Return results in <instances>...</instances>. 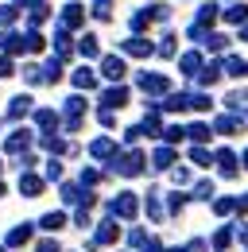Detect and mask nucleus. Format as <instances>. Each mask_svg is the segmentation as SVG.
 <instances>
[{
	"instance_id": "nucleus-18",
	"label": "nucleus",
	"mask_w": 248,
	"mask_h": 252,
	"mask_svg": "<svg viewBox=\"0 0 248 252\" xmlns=\"http://www.w3.org/2000/svg\"><path fill=\"white\" fill-rule=\"evenodd\" d=\"M39 144H43V148H47L51 156H62V152H74V148H70L66 140H59V132H43V136H39Z\"/></svg>"
},
{
	"instance_id": "nucleus-38",
	"label": "nucleus",
	"mask_w": 248,
	"mask_h": 252,
	"mask_svg": "<svg viewBox=\"0 0 248 252\" xmlns=\"http://www.w3.org/2000/svg\"><path fill=\"white\" fill-rule=\"evenodd\" d=\"M186 202H190V194H183V190H175V194H167V210H171V214H179V210H183Z\"/></svg>"
},
{
	"instance_id": "nucleus-41",
	"label": "nucleus",
	"mask_w": 248,
	"mask_h": 252,
	"mask_svg": "<svg viewBox=\"0 0 248 252\" xmlns=\"http://www.w3.org/2000/svg\"><path fill=\"white\" fill-rule=\"evenodd\" d=\"M183 136H186V128H179V125L163 128V144H171V148H175V144H179V140H183Z\"/></svg>"
},
{
	"instance_id": "nucleus-36",
	"label": "nucleus",
	"mask_w": 248,
	"mask_h": 252,
	"mask_svg": "<svg viewBox=\"0 0 248 252\" xmlns=\"http://www.w3.org/2000/svg\"><path fill=\"white\" fill-rule=\"evenodd\" d=\"M16 16H20V8H16V4H0V28H12V24H16Z\"/></svg>"
},
{
	"instance_id": "nucleus-27",
	"label": "nucleus",
	"mask_w": 248,
	"mask_h": 252,
	"mask_svg": "<svg viewBox=\"0 0 248 252\" xmlns=\"http://www.w3.org/2000/svg\"><path fill=\"white\" fill-rule=\"evenodd\" d=\"M217 16H221V8H217V4H202V8H198V20H194V24H202V28H210V24H214Z\"/></svg>"
},
{
	"instance_id": "nucleus-33",
	"label": "nucleus",
	"mask_w": 248,
	"mask_h": 252,
	"mask_svg": "<svg viewBox=\"0 0 248 252\" xmlns=\"http://www.w3.org/2000/svg\"><path fill=\"white\" fill-rule=\"evenodd\" d=\"M225 20H229V24H248V4H233V8H225Z\"/></svg>"
},
{
	"instance_id": "nucleus-16",
	"label": "nucleus",
	"mask_w": 248,
	"mask_h": 252,
	"mask_svg": "<svg viewBox=\"0 0 248 252\" xmlns=\"http://www.w3.org/2000/svg\"><path fill=\"white\" fill-rule=\"evenodd\" d=\"M179 70H183L186 78H198V74L206 70V63H202V55H198V51H190V55H183V59H179Z\"/></svg>"
},
{
	"instance_id": "nucleus-8",
	"label": "nucleus",
	"mask_w": 248,
	"mask_h": 252,
	"mask_svg": "<svg viewBox=\"0 0 248 252\" xmlns=\"http://www.w3.org/2000/svg\"><path fill=\"white\" fill-rule=\"evenodd\" d=\"M43 187H47V179H43V175H35V171H24V175H20V194L39 198V194H43Z\"/></svg>"
},
{
	"instance_id": "nucleus-32",
	"label": "nucleus",
	"mask_w": 248,
	"mask_h": 252,
	"mask_svg": "<svg viewBox=\"0 0 248 252\" xmlns=\"http://www.w3.org/2000/svg\"><path fill=\"white\" fill-rule=\"evenodd\" d=\"M186 136H190L194 144H206V140L214 136V128H210V125H190V128H186Z\"/></svg>"
},
{
	"instance_id": "nucleus-6",
	"label": "nucleus",
	"mask_w": 248,
	"mask_h": 252,
	"mask_svg": "<svg viewBox=\"0 0 248 252\" xmlns=\"http://www.w3.org/2000/svg\"><path fill=\"white\" fill-rule=\"evenodd\" d=\"M28 148H31V132H28V128H12V132H8V140H4V152L24 156Z\"/></svg>"
},
{
	"instance_id": "nucleus-63",
	"label": "nucleus",
	"mask_w": 248,
	"mask_h": 252,
	"mask_svg": "<svg viewBox=\"0 0 248 252\" xmlns=\"http://www.w3.org/2000/svg\"><path fill=\"white\" fill-rule=\"evenodd\" d=\"M0 252H4V249H0Z\"/></svg>"
},
{
	"instance_id": "nucleus-22",
	"label": "nucleus",
	"mask_w": 248,
	"mask_h": 252,
	"mask_svg": "<svg viewBox=\"0 0 248 252\" xmlns=\"http://www.w3.org/2000/svg\"><path fill=\"white\" fill-rule=\"evenodd\" d=\"M70 78H74V86H78V90H93V86H97V74H93L90 66H78Z\"/></svg>"
},
{
	"instance_id": "nucleus-59",
	"label": "nucleus",
	"mask_w": 248,
	"mask_h": 252,
	"mask_svg": "<svg viewBox=\"0 0 248 252\" xmlns=\"http://www.w3.org/2000/svg\"><path fill=\"white\" fill-rule=\"evenodd\" d=\"M241 39H245V43H248V24H245V28H241Z\"/></svg>"
},
{
	"instance_id": "nucleus-30",
	"label": "nucleus",
	"mask_w": 248,
	"mask_h": 252,
	"mask_svg": "<svg viewBox=\"0 0 248 252\" xmlns=\"http://www.w3.org/2000/svg\"><path fill=\"white\" fill-rule=\"evenodd\" d=\"M62 78V59H47L43 63V82H59Z\"/></svg>"
},
{
	"instance_id": "nucleus-62",
	"label": "nucleus",
	"mask_w": 248,
	"mask_h": 252,
	"mask_svg": "<svg viewBox=\"0 0 248 252\" xmlns=\"http://www.w3.org/2000/svg\"><path fill=\"white\" fill-rule=\"evenodd\" d=\"M0 194H4V183H0Z\"/></svg>"
},
{
	"instance_id": "nucleus-35",
	"label": "nucleus",
	"mask_w": 248,
	"mask_h": 252,
	"mask_svg": "<svg viewBox=\"0 0 248 252\" xmlns=\"http://www.w3.org/2000/svg\"><path fill=\"white\" fill-rule=\"evenodd\" d=\"M163 214H167V210H163V202H159V194L152 190V194H148V218H152V221H163Z\"/></svg>"
},
{
	"instance_id": "nucleus-13",
	"label": "nucleus",
	"mask_w": 248,
	"mask_h": 252,
	"mask_svg": "<svg viewBox=\"0 0 248 252\" xmlns=\"http://www.w3.org/2000/svg\"><path fill=\"white\" fill-rule=\"evenodd\" d=\"M90 156L93 159H109V163H113V159H117V144H113L109 136H97V140L90 144Z\"/></svg>"
},
{
	"instance_id": "nucleus-1",
	"label": "nucleus",
	"mask_w": 248,
	"mask_h": 252,
	"mask_svg": "<svg viewBox=\"0 0 248 252\" xmlns=\"http://www.w3.org/2000/svg\"><path fill=\"white\" fill-rule=\"evenodd\" d=\"M117 175H124V179H136L144 167H148V156L140 152V148H128V152H117V159L109 163Z\"/></svg>"
},
{
	"instance_id": "nucleus-19",
	"label": "nucleus",
	"mask_w": 248,
	"mask_h": 252,
	"mask_svg": "<svg viewBox=\"0 0 248 252\" xmlns=\"http://www.w3.org/2000/svg\"><path fill=\"white\" fill-rule=\"evenodd\" d=\"M28 113H31V97H28V94L12 97V105H8V121H24Z\"/></svg>"
},
{
	"instance_id": "nucleus-50",
	"label": "nucleus",
	"mask_w": 248,
	"mask_h": 252,
	"mask_svg": "<svg viewBox=\"0 0 248 252\" xmlns=\"http://www.w3.org/2000/svg\"><path fill=\"white\" fill-rule=\"evenodd\" d=\"M245 101H248V94H241V90H237V94H229V97H225V109H241Z\"/></svg>"
},
{
	"instance_id": "nucleus-5",
	"label": "nucleus",
	"mask_w": 248,
	"mask_h": 252,
	"mask_svg": "<svg viewBox=\"0 0 248 252\" xmlns=\"http://www.w3.org/2000/svg\"><path fill=\"white\" fill-rule=\"evenodd\" d=\"M121 47H124V55H132V59H148V55H155L152 39H144V35H128Z\"/></svg>"
},
{
	"instance_id": "nucleus-48",
	"label": "nucleus",
	"mask_w": 248,
	"mask_h": 252,
	"mask_svg": "<svg viewBox=\"0 0 248 252\" xmlns=\"http://www.w3.org/2000/svg\"><path fill=\"white\" fill-rule=\"evenodd\" d=\"M47 179H51V183H59V179H62V163H59V159H47Z\"/></svg>"
},
{
	"instance_id": "nucleus-28",
	"label": "nucleus",
	"mask_w": 248,
	"mask_h": 252,
	"mask_svg": "<svg viewBox=\"0 0 248 252\" xmlns=\"http://www.w3.org/2000/svg\"><path fill=\"white\" fill-rule=\"evenodd\" d=\"M233 237H237V233H233V225H225V229H217V233H214V249H217V252H225L229 245H233Z\"/></svg>"
},
{
	"instance_id": "nucleus-54",
	"label": "nucleus",
	"mask_w": 248,
	"mask_h": 252,
	"mask_svg": "<svg viewBox=\"0 0 248 252\" xmlns=\"http://www.w3.org/2000/svg\"><path fill=\"white\" fill-rule=\"evenodd\" d=\"M171 179H175V183H186V179H190V171H186V167H175V171H171Z\"/></svg>"
},
{
	"instance_id": "nucleus-56",
	"label": "nucleus",
	"mask_w": 248,
	"mask_h": 252,
	"mask_svg": "<svg viewBox=\"0 0 248 252\" xmlns=\"http://www.w3.org/2000/svg\"><path fill=\"white\" fill-rule=\"evenodd\" d=\"M237 210H241V214H248V194H237Z\"/></svg>"
},
{
	"instance_id": "nucleus-45",
	"label": "nucleus",
	"mask_w": 248,
	"mask_h": 252,
	"mask_svg": "<svg viewBox=\"0 0 248 252\" xmlns=\"http://www.w3.org/2000/svg\"><path fill=\"white\" fill-rule=\"evenodd\" d=\"M24 39H28V51H35V55H39V51L47 47V39H43V35H39V32H28V35H24Z\"/></svg>"
},
{
	"instance_id": "nucleus-34",
	"label": "nucleus",
	"mask_w": 248,
	"mask_h": 252,
	"mask_svg": "<svg viewBox=\"0 0 248 252\" xmlns=\"http://www.w3.org/2000/svg\"><path fill=\"white\" fill-rule=\"evenodd\" d=\"M62 225H66V214H59V210L55 214H43V221H39V229H51V233L62 229Z\"/></svg>"
},
{
	"instance_id": "nucleus-20",
	"label": "nucleus",
	"mask_w": 248,
	"mask_h": 252,
	"mask_svg": "<svg viewBox=\"0 0 248 252\" xmlns=\"http://www.w3.org/2000/svg\"><path fill=\"white\" fill-rule=\"evenodd\" d=\"M159 109H167V113H183V109H190V94H167Z\"/></svg>"
},
{
	"instance_id": "nucleus-58",
	"label": "nucleus",
	"mask_w": 248,
	"mask_h": 252,
	"mask_svg": "<svg viewBox=\"0 0 248 252\" xmlns=\"http://www.w3.org/2000/svg\"><path fill=\"white\" fill-rule=\"evenodd\" d=\"M237 237H241V241L248 245V225H241V233H237Z\"/></svg>"
},
{
	"instance_id": "nucleus-25",
	"label": "nucleus",
	"mask_w": 248,
	"mask_h": 252,
	"mask_svg": "<svg viewBox=\"0 0 248 252\" xmlns=\"http://www.w3.org/2000/svg\"><path fill=\"white\" fill-rule=\"evenodd\" d=\"M78 51H82V59H97V55H101L97 35H82V39H78Z\"/></svg>"
},
{
	"instance_id": "nucleus-11",
	"label": "nucleus",
	"mask_w": 248,
	"mask_h": 252,
	"mask_svg": "<svg viewBox=\"0 0 248 252\" xmlns=\"http://www.w3.org/2000/svg\"><path fill=\"white\" fill-rule=\"evenodd\" d=\"M101 105L113 113V109H121V105H128V86H109L105 94H101Z\"/></svg>"
},
{
	"instance_id": "nucleus-44",
	"label": "nucleus",
	"mask_w": 248,
	"mask_h": 252,
	"mask_svg": "<svg viewBox=\"0 0 248 252\" xmlns=\"http://www.w3.org/2000/svg\"><path fill=\"white\" fill-rule=\"evenodd\" d=\"M128 245H132V249H148V233H144V229H132V233H128Z\"/></svg>"
},
{
	"instance_id": "nucleus-39",
	"label": "nucleus",
	"mask_w": 248,
	"mask_h": 252,
	"mask_svg": "<svg viewBox=\"0 0 248 252\" xmlns=\"http://www.w3.org/2000/svg\"><path fill=\"white\" fill-rule=\"evenodd\" d=\"M190 109H198V113H206V109H214V101H210V94H190Z\"/></svg>"
},
{
	"instance_id": "nucleus-57",
	"label": "nucleus",
	"mask_w": 248,
	"mask_h": 252,
	"mask_svg": "<svg viewBox=\"0 0 248 252\" xmlns=\"http://www.w3.org/2000/svg\"><path fill=\"white\" fill-rule=\"evenodd\" d=\"M144 252H167V249H163L159 241H148V249H144Z\"/></svg>"
},
{
	"instance_id": "nucleus-52",
	"label": "nucleus",
	"mask_w": 248,
	"mask_h": 252,
	"mask_svg": "<svg viewBox=\"0 0 248 252\" xmlns=\"http://www.w3.org/2000/svg\"><path fill=\"white\" fill-rule=\"evenodd\" d=\"M16 74V66H12V59H0V78H12Z\"/></svg>"
},
{
	"instance_id": "nucleus-31",
	"label": "nucleus",
	"mask_w": 248,
	"mask_h": 252,
	"mask_svg": "<svg viewBox=\"0 0 248 252\" xmlns=\"http://www.w3.org/2000/svg\"><path fill=\"white\" fill-rule=\"evenodd\" d=\"M225 70H229L233 78H248V63H245V59H237V55L225 59Z\"/></svg>"
},
{
	"instance_id": "nucleus-49",
	"label": "nucleus",
	"mask_w": 248,
	"mask_h": 252,
	"mask_svg": "<svg viewBox=\"0 0 248 252\" xmlns=\"http://www.w3.org/2000/svg\"><path fill=\"white\" fill-rule=\"evenodd\" d=\"M210 194H214V183H210V179H202V183L194 187V194H190V198H210Z\"/></svg>"
},
{
	"instance_id": "nucleus-24",
	"label": "nucleus",
	"mask_w": 248,
	"mask_h": 252,
	"mask_svg": "<svg viewBox=\"0 0 248 252\" xmlns=\"http://www.w3.org/2000/svg\"><path fill=\"white\" fill-rule=\"evenodd\" d=\"M35 125L43 128V132H55V128H59V113H55V109H39V113H35Z\"/></svg>"
},
{
	"instance_id": "nucleus-53",
	"label": "nucleus",
	"mask_w": 248,
	"mask_h": 252,
	"mask_svg": "<svg viewBox=\"0 0 248 252\" xmlns=\"http://www.w3.org/2000/svg\"><path fill=\"white\" fill-rule=\"evenodd\" d=\"M225 43H229V39H225V35H210V43H206V47H210V51H221V47H225Z\"/></svg>"
},
{
	"instance_id": "nucleus-2",
	"label": "nucleus",
	"mask_w": 248,
	"mask_h": 252,
	"mask_svg": "<svg viewBox=\"0 0 248 252\" xmlns=\"http://www.w3.org/2000/svg\"><path fill=\"white\" fill-rule=\"evenodd\" d=\"M140 214V198L132 194V190H121L113 202H109V218H121V221H132Z\"/></svg>"
},
{
	"instance_id": "nucleus-61",
	"label": "nucleus",
	"mask_w": 248,
	"mask_h": 252,
	"mask_svg": "<svg viewBox=\"0 0 248 252\" xmlns=\"http://www.w3.org/2000/svg\"><path fill=\"white\" fill-rule=\"evenodd\" d=\"M167 252H186V245H183V249H167Z\"/></svg>"
},
{
	"instance_id": "nucleus-14",
	"label": "nucleus",
	"mask_w": 248,
	"mask_h": 252,
	"mask_svg": "<svg viewBox=\"0 0 248 252\" xmlns=\"http://www.w3.org/2000/svg\"><path fill=\"white\" fill-rule=\"evenodd\" d=\"M214 163H217V171H221L225 179H233V175L241 171V167H237V156H233L229 148H221V152H217V156H214Z\"/></svg>"
},
{
	"instance_id": "nucleus-26",
	"label": "nucleus",
	"mask_w": 248,
	"mask_h": 252,
	"mask_svg": "<svg viewBox=\"0 0 248 252\" xmlns=\"http://www.w3.org/2000/svg\"><path fill=\"white\" fill-rule=\"evenodd\" d=\"M70 51H74V43H70V32H66V28H59V35H55V55H59V59H66Z\"/></svg>"
},
{
	"instance_id": "nucleus-23",
	"label": "nucleus",
	"mask_w": 248,
	"mask_h": 252,
	"mask_svg": "<svg viewBox=\"0 0 248 252\" xmlns=\"http://www.w3.org/2000/svg\"><path fill=\"white\" fill-rule=\"evenodd\" d=\"M221 74H225V63H206V70L198 74V86H214Z\"/></svg>"
},
{
	"instance_id": "nucleus-3",
	"label": "nucleus",
	"mask_w": 248,
	"mask_h": 252,
	"mask_svg": "<svg viewBox=\"0 0 248 252\" xmlns=\"http://www.w3.org/2000/svg\"><path fill=\"white\" fill-rule=\"evenodd\" d=\"M136 86H140L144 94H152V97H167V94H171V82H167V74H152V70H144V74L136 78Z\"/></svg>"
},
{
	"instance_id": "nucleus-4",
	"label": "nucleus",
	"mask_w": 248,
	"mask_h": 252,
	"mask_svg": "<svg viewBox=\"0 0 248 252\" xmlns=\"http://www.w3.org/2000/svg\"><path fill=\"white\" fill-rule=\"evenodd\" d=\"M82 113H86V97H70V101H66V109H62V125L70 128V132H78V128H82Z\"/></svg>"
},
{
	"instance_id": "nucleus-42",
	"label": "nucleus",
	"mask_w": 248,
	"mask_h": 252,
	"mask_svg": "<svg viewBox=\"0 0 248 252\" xmlns=\"http://www.w3.org/2000/svg\"><path fill=\"white\" fill-rule=\"evenodd\" d=\"M190 163H194V167H210V163H214V156H210L206 148H194V152H190Z\"/></svg>"
},
{
	"instance_id": "nucleus-29",
	"label": "nucleus",
	"mask_w": 248,
	"mask_h": 252,
	"mask_svg": "<svg viewBox=\"0 0 248 252\" xmlns=\"http://www.w3.org/2000/svg\"><path fill=\"white\" fill-rule=\"evenodd\" d=\"M93 20H101V24H105V20H113V0H93V12H90Z\"/></svg>"
},
{
	"instance_id": "nucleus-51",
	"label": "nucleus",
	"mask_w": 248,
	"mask_h": 252,
	"mask_svg": "<svg viewBox=\"0 0 248 252\" xmlns=\"http://www.w3.org/2000/svg\"><path fill=\"white\" fill-rule=\"evenodd\" d=\"M148 12H152V20H159V24H163V20L171 16V8H167V4H152Z\"/></svg>"
},
{
	"instance_id": "nucleus-9",
	"label": "nucleus",
	"mask_w": 248,
	"mask_h": 252,
	"mask_svg": "<svg viewBox=\"0 0 248 252\" xmlns=\"http://www.w3.org/2000/svg\"><path fill=\"white\" fill-rule=\"evenodd\" d=\"M241 128H245V121H241L237 113H221V117L214 121V132H221V136H237Z\"/></svg>"
},
{
	"instance_id": "nucleus-21",
	"label": "nucleus",
	"mask_w": 248,
	"mask_h": 252,
	"mask_svg": "<svg viewBox=\"0 0 248 252\" xmlns=\"http://www.w3.org/2000/svg\"><path fill=\"white\" fill-rule=\"evenodd\" d=\"M0 47H4L8 55H24V51H28V39H24V35H16V32H8L4 39H0Z\"/></svg>"
},
{
	"instance_id": "nucleus-47",
	"label": "nucleus",
	"mask_w": 248,
	"mask_h": 252,
	"mask_svg": "<svg viewBox=\"0 0 248 252\" xmlns=\"http://www.w3.org/2000/svg\"><path fill=\"white\" fill-rule=\"evenodd\" d=\"M35 252H62V245L55 241V237H43V241L35 245Z\"/></svg>"
},
{
	"instance_id": "nucleus-17",
	"label": "nucleus",
	"mask_w": 248,
	"mask_h": 252,
	"mask_svg": "<svg viewBox=\"0 0 248 252\" xmlns=\"http://www.w3.org/2000/svg\"><path fill=\"white\" fill-rule=\"evenodd\" d=\"M31 229H35V225H28V221L16 225V229L4 237V249H20V245H28V241H31Z\"/></svg>"
},
{
	"instance_id": "nucleus-10",
	"label": "nucleus",
	"mask_w": 248,
	"mask_h": 252,
	"mask_svg": "<svg viewBox=\"0 0 248 252\" xmlns=\"http://www.w3.org/2000/svg\"><path fill=\"white\" fill-rule=\"evenodd\" d=\"M121 237V229H117V218H105L97 225V233H93V245H113Z\"/></svg>"
},
{
	"instance_id": "nucleus-46",
	"label": "nucleus",
	"mask_w": 248,
	"mask_h": 252,
	"mask_svg": "<svg viewBox=\"0 0 248 252\" xmlns=\"http://www.w3.org/2000/svg\"><path fill=\"white\" fill-rule=\"evenodd\" d=\"M97 183H101V171H93V167H86V171H82V187H86V190H93Z\"/></svg>"
},
{
	"instance_id": "nucleus-12",
	"label": "nucleus",
	"mask_w": 248,
	"mask_h": 252,
	"mask_svg": "<svg viewBox=\"0 0 248 252\" xmlns=\"http://www.w3.org/2000/svg\"><path fill=\"white\" fill-rule=\"evenodd\" d=\"M82 24H86V8H82V4H66V8H62V28L74 32V28H82Z\"/></svg>"
},
{
	"instance_id": "nucleus-37",
	"label": "nucleus",
	"mask_w": 248,
	"mask_h": 252,
	"mask_svg": "<svg viewBox=\"0 0 248 252\" xmlns=\"http://www.w3.org/2000/svg\"><path fill=\"white\" fill-rule=\"evenodd\" d=\"M148 24H152V12L144 8V12H136V16H132V24H128V28H132V35H140L144 28H148Z\"/></svg>"
},
{
	"instance_id": "nucleus-40",
	"label": "nucleus",
	"mask_w": 248,
	"mask_h": 252,
	"mask_svg": "<svg viewBox=\"0 0 248 252\" xmlns=\"http://www.w3.org/2000/svg\"><path fill=\"white\" fill-rule=\"evenodd\" d=\"M233 210H237V198H217V202H214L217 218H225V214H233Z\"/></svg>"
},
{
	"instance_id": "nucleus-60",
	"label": "nucleus",
	"mask_w": 248,
	"mask_h": 252,
	"mask_svg": "<svg viewBox=\"0 0 248 252\" xmlns=\"http://www.w3.org/2000/svg\"><path fill=\"white\" fill-rule=\"evenodd\" d=\"M241 163H245V167H248V152H245V156H241Z\"/></svg>"
},
{
	"instance_id": "nucleus-7",
	"label": "nucleus",
	"mask_w": 248,
	"mask_h": 252,
	"mask_svg": "<svg viewBox=\"0 0 248 252\" xmlns=\"http://www.w3.org/2000/svg\"><path fill=\"white\" fill-rule=\"evenodd\" d=\"M101 74H105L113 86H121V78H124V59H121V55H105V59H101Z\"/></svg>"
},
{
	"instance_id": "nucleus-15",
	"label": "nucleus",
	"mask_w": 248,
	"mask_h": 252,
	"mask_svg": "<svg viewBox=\"0 0 248 252\" xmlns=\"http://www.w3.org/2000/svg\"><path fill=\"white\" fill-rule=\"evenodd\" d=\"M152 167L155 171H171V167H175V148H171V144H159L155 156H152Z\"/></svg>"
},
{
	"instance_id": "nucleus-43",
	"label": "nucleus",
	"mask_w": 248,
	"mask_h": 252,
	"mask_svg": "<svg viewBox=\"0 0 248 252\" xmlns=\"http://www.w3.org/2000/svg\"><path fill=\"white\" fill-rule=\"evenodd\" d=\"M155 55H163V59H175V35H163V43L155 47Z\"/></svg>"
},
{
	"instance_id": "nucleus-55",
	"label": "nucleus",
	"mask_w": 248,
	"mask_h": 252,
	"mask_svg": "<svg viewBox=\"0 0 248 252\" xmlns=\"http://www.w3.org/2000/svg\"><path fill=\"white\" fill-rule=\"evenodd\" d=\"M206 249H210V245H206V241H198V237H194V241L186 245V252H206Z\"/></svg>"
}]
</instances>
